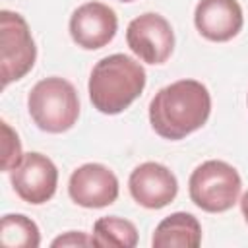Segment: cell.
Here are the masks:
<instances>
[{
  "instance_id": "30bf717a",
  "label": "cell",
  "mask_w": 248,
  "mask_h": 248,
  "mask_svg": "<svg viewBox=\"0 0 248 248\" xmlns=\"http://www.w3.org/2000/svg\"><path fill=\"white\" fill-rule=\"evenodd\" d=\"M128 190L136 203L145 209H163L178 194V180L161 163L147 161L138 165L128 178Z\"/></svg>"
},
{
  "instance_id": "7c38bea8",
  "label": "cell",
  "mask_w": 248,
  "mask_h": 248,
  "mask_svg": "<svg viewBox=\"0 0 248 248\" xmlns=\"http://www.w3.org/2000/svg\"><path fill=\"white\" fill-rule=\"evenodd\" d=\"M202 242V225L200 221L186 211H176L165 217L153 232V248H196Z\"/></svg>"
},
{
  "instance_id": "ba28073f",
  "label": "cell",
  "mask_w": 248,
  "mask_h": 248,
  "mask_svg": "<svg viewBox=\"0 0 248 248\" xmlns=\"http://www.w3.org/2000/svg\"><path fill=\"white\" fill-rule=\"evenodd\" d=\"M68 194L74 203L85 209H101L116 202L118 178L101 163H85L70 174Z\"/></svg>"
},
{
  "instance_id": "7a4b0ae2",
  "label": "cell",
  "mask_w": 248,
  "mask_h": 248,
  "mask_svg": "<svg viewBox=\"0 0 248 248\" xmlns=\"http://www.w3.org/2000/svg\"><path fill=\"white\" fill-rule=\"evenodd\" d=\"M145 81V70L138 60L120 52L105 56L91 70L89 101L103 114H120L141 95Z\"/></svg>"
},
{
  "instance_id": "ac0fdd59",
  "label": "cell",
  "mask_w": 248,
  "mask_h": 248,
  "mask_svg": "<svg viewBox=\"0 0 248 248\" xmlns=\"http://www.w3.org/2000/svg\"><path fill=\"white\" fill-rule=\"evenodd\" d=\"M118 2H134V0H118Z\"/></svg>"
},
{
  "instance_id": "9c48e42d",
  "label": "cell",
  "mask_w": 248,
  "mask_h": 248,
  "mask_svg": "<svg viewBox=\"0 0 248 248\" xmlns=\"http://www.w3.org/2000/svg\"><path fill=\"white\" fill-rule=\"evenodd\" d=\"M116 29V14L103 2H85L70 16V37L78 46L85 50L107 46L114 39Z\"/></svg>"
},
{
  "instance_id": "5bb4252c",
  "label": "cell",
  "mask_w": 248,
  "mask_h": 248,
  "mask_svg": "<svg viewBox=\"0 0 248 248\" xmlns=\"http://www.w3.org/2000/svg\"><path fill=\"white\" fill-rule=\"evenodd\" d=\"M0 240L8 248H37L41 232L33 219L21 213H8L0 223Z\"/></svg>"
},
{
  "instance_id": "9a60e30c",
  "label": "cell",
  "mask_w": 248,
  "mask_h": 248,
  "mask_svg": "<svg viewBox=\"0 0 248 248\" xmlns=\"http://www.w3.org/2000/svg\"><path fill=\"white\" fill-rule=\"evenodd\" d=\"M2 132H4V161H2V169L6 172H10L21 163L23 153H21V143H19L17 134L10 128V124L6 120L2 122Z\"/></svg>"
},
{
  "instance_id": "2e32d148",
  "label": "cell",
  "mask_w": 248,
  "mask_h": 248,
  "mask_svg": "<svg viewBox=\"0 0 248 248\" xmlns=\"http://www.w3.org/2000/svg\"><path fill=\"white\" fill-rule=\"evenodd\" d=\"M52 246H95V240H93V236H89L85 232L70 231V232L54 238Z\"/></svg>"
},
{
  "instance_id": "3957f363",
  "label": "cell",
  "mask_w": 248,
  "mask_h": 248,
  "mask_svg": "<svg viewBox=\"0 0 248 248\" xmlns=\"http://www.w3.org/2000/svg\"><path fill=\"white\" fill-rule=\"evenodd\" d=\"M27 108L39 130L62 134L78 122L79 97L68 79L50 76L33 85L27 97Z\"/></svg>"
},
{
  "instance_id": "8fae6325",
  "label": "cell",
  "mask_w": 248,
  "mask_h": 248,
  "mask_svg": "<svg viewBox=\"0 0 248 248\" xmlns=\"http://www.w3.org/2000/svg\"><path fill=\"white\" fill-rule=\"evenodd\" d=\"M244 16L238 0H200L194 10L198 33L213 43H227L242 29Z\"/></svg>"
},
{
  "instance_id": "5b68a950",
  "label": "cell",
  "mask_w": 248,
  "mask_h": 248,
  "mask_svg": "<svg viewBox=\"0 0 248 248\" xmlns=\"http://www.w3.org/2000/svg\"><path fill=\"white\" fill-rule=\"evenodd\" d=\"M37 60V46L27 21L17 12H0V66L2 87L21 79Z\"/></svg>"
},
{
  "instance_id": "4fadbf2b",
  "label": "cell",
  "mask_w": 248,
  "mask_h": 248,
  "mask_svg": "<svg viewBox=\"0 0 248 248\" xmlns=\"http://www.w3.org/2000/svg\"><path fill=\"white\" fill-rule=\"evenodd\" d=\"M93 240L95 246H120L134 248L138 244V229L132 221L110 215L101 217L93 225Z\"/></svg>"
},
{
  "instance_id": "8992f818",
  "label": "cell",
  "mask_w": 248,
  "mask_h": 248,
  "mask_svg": "<svg viewBox=\"0 0 248 248\" xmlns=\"http://www.w3.org/2000/svg\"><path fill=\"white\" fill-rule=\"evenodd\" d=\"M126 43L140 60L157 66L170 58L174 48V31L167 17L147 12L128 23Z\"/></svg>"
},
{
  "instance_id": "52a82bcc",
  "label": "cell",
  "mask_w": 248,
  "mask_h": 248,
  "mask_svg": "<svg viewBox=\"0 0 248 248\" xmlns=\"http://www.w3.org/2000/svg\"><path fill=\"white\" fill-rule=\"evenodd\" d=\"M10 182L16 194L31 205L46 203L58 186V169L43 153H25L21 163L10 170Z\"/></svg>"
},
{
  "instance_id": "277c9868",
  "label": "cell",
  "mask_w": 248,
  "mask_h": 248,
  "mask_svg": "<svg viewBox=\"0 0 248 248\" xmlns=\"http://www.w3.org/2000/svg\"><path fill=\"white\" fill-rule=\"evenodd\" d=\"M242 180L238 170L219 159L198 165L188 180L190 200L196 207L207 213L229 211L240 196Z\"/></svg>"
},
{
  "instance_id": "6da1fadb",
  "label": "cell",
  "mask_w": 248,
  "mask_h": 248,
  "mask_svg": "<svg viewBox=\"0 0 248 248\" xmlns=\"http://www.w3.org/2000/svg\"><path fill=\"white\" fill-rule=\"evenodd\" d=\"M211 112V95L198 79H178L155 93L149 122L163 140L178 141L200 130Z\"/></svg>"
},
{
  "instance_id": "e0dca14e",
  "label": "cell",
  "mask_w": 248,
  "mask_h": 248,
  "mask_svg": "<svg viewBox=\"0 0 248 248\" xmlns=\"http://www.w3.org/2000/svg\"><path fill=\"white\" fill-rule=\"evenodd\" d=\"M240 211H242V215H244V219H246V223H248V190L242 194V198H240Z\"/></svg>"
}]
</instances>
